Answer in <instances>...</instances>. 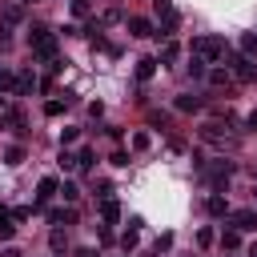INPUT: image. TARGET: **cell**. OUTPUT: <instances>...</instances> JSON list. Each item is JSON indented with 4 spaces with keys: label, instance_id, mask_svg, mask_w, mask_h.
<instances>
[{
    "label": "cell",
    "instance_id": "1",
    "mask_svg": "<svg viewBox=\"0 0 257 257\" xmlns=\"http://www.w3.org/2000/svg\"><path fill=\"white\" fill-rule=\"evenodd\" d=\"M28 48H32L36 60L52 64V60H56V32L44 28V24H32V28H28Z\"/></svg>",
    "mask_w": 257,
    "mask_h": 257
},
{
    "label": "cell",
    "instance_id": "2",
    "mask_svg": "<svg viewBox=\"0 0 257 257\" xmlns=\"http://www.w3.org/2000/svg\"><path fill=\"white\" fill-rule=\"evenodd\" d=\"M193 52H197V56H205V60H221L229 48H225V40H221V36H197V40H193Z\"/></svg>",
    "mask_w": 257,
    "mask_h": 257
},
{
    "label": "cell",
    "instance_id": "3",
    "mask_svg": "<svg viewBox=\"0 0 257 257\" xmlns=\"http://www.w3.org/2000/svg\"><path fill=\"white\" fill-rule=\"evenodd\" d=\"M225 60H229V72L237 80H257V68H253V60L245 52H225Z\"/></svg>",
    "mask_w": 257,
    "mask_h": 257
},
{
    "label": "cell",
    "instance_id": "4",
    "mask_svg": "<svg viewBox=\"0 0 257 257\" xmlns=\"http://www.w3.org/2000/svg\"><path fill=\"white\" fill-rule=\"evenodd\" d=\"M205 177L213 181L217 193H225V189H229V177H233V165H229V161H213V165H205Z\"/></svg>",
    "mask_w": 257,
    "mask_h": 257
},
{
    "label": "cell",
    "instance_id": "5",
    "mask_svg": "<svg viewBox=\"0 0 257 257\" xmlns=\"http://www.w3.org/2000/svg\"><path fill=\"white\" fill-rule=\"evenodd\" d=\"M229 225L241 229V233H253V229H257V209H237V213H229Z\"/></svg>",
    "mask_w": 257,
    "mask_h": 257
},
{
    "label": "cell",
    "instance_id": "6",
    "mask_svg": "<svg viewBox=\"0 0 257 257\" xmlns=\"http://www.w3.org/2000/svg\"><path fill=\"white\" fill-rule=\"evenodd\" d=\"M56 193H60V181H56V177H40V185H36V209H40L44 201H52Z\"/></svg>",
    "mask_w": 257,
    "mask_h": 257
},
{
    "label": "cell",
    "instance_id": "7",
    "mask_svg": "<svg viewBox=\"0 0 257 257\" xmlns=\"http://www.w3.org/2000/svg\"><path fill=\"white\" fill-rule=\"evenodd\" d=\"M173 108H177V112H201V108H205V100H201V96H193V92H181V96L173 100Z\"/></svg>",
    "mask_w": 257,
    "mask_h": 257
},
{
    "label": "cell",
    "instance_id": "8",
    "mask_svg": "<svg viewBox=\"0 0 257 257\" xmlns=\"http://www.w3.org/2000/svg\"><path fill=\"white\" fill-rule=\"evenodd\" d=\"M76 221V209L72 205H56V209H48V225H72Z\"/></svg>",
    "mask_w": 257,
    "mask_h": 257
},
{
    "label": "cell",
    "instance_id": "9",
    "mask_svg": "<svg viewBox=\"0 0 257 257\" xmlns=\"http://www.w3.org/2000/svg\"><path fill=\"white\" fill-rule=\"evenodd\" d=\"M100 221H104V225H116V221H120V205H116L112 197H100Z\"/></svg>",
    "mask_w": 257,
    "mask_h": 257
},
{
    "label": "cell",
    "instance_id": "10",
    "mask_svg": "<svg viewBox=\"0 0 257 257\" xmlns=\"http://www.w3.org/2000/svg\"><path fill=\"white\" fill-rule=\"evenodd\" d=\"M128 32H133V36H157V28H153L145 16H133V20H128Z\"/></svg>",
    "mask_w": 257,
    "mask_h": 257
},
{
    "label": "cell",
    "instance_id": "11",
    "mask_svg": "<svg viewBox=\"0 0 257 257\" xmlns=\"http://www.w3.org/2000/svg\"><path fill=\"white\" fill-rule=\"evenodd\" d=\"M205 209H209V213H213V217H229V201H225V197H221V193H213V197H209V201H205Z\"/></svg>",
    "mask_w": 257,
    "mask_h": 257
},
{
    "label": "cell",
    "instance_id": "12",
    "mask_svg": "<svg viewBox=\"0 0 257 257\" xmlns=\"http://www.w3.org/2000/svg\"><path fill=\"white\" fill-rule=\"evenodd\" d=\"M205 64H209V60H205V56H197V52H193V56H189V64H185V68H189V76H193V80H201V76H209V72H205Z\"/></svg>",
    "mask_w": 257,
    "mask_h": 257
},
{
    "label": "cell",
    "instance_id": "13",
    "mask_svg": "<svg viewBox=\"0 0 257 257\" xmlns=\"http://www.w3.org/2000/svg\"><path fill=\"white\" fill-rule=\"evenodd\" d=\"M32 84H36V76H32V72H16L12 92H16V96H24V92H32Z\"/></svg>",
    "mask_w": 257,
    "mask_h": 257
},
{
    "label": "cell",
    "instance_id": "14",
    "mask_svg": "<svg viewBox=\"0 0 257 257\" xmlns=\"http://www.w3.org/2000/svg\"><path fill=\"white\" fill-rule=\"evenodd\" d=\"M221 249H225V253L241 249V229H225V233H221Z\"/></svg>",
    "mask_w": 257,
    "mask_h": 257
},
{
    "label": "cell",
    "instance_id": "15",
    "mask_svg": "<svg viewBox=\"0 0 257 257\" xmlns=\"http://www.w3.org/2000/svg\"><path fill=\"white\" fill-rule=\"evenodd\" d=\"M201 141L217 145V141H221V124H217V120H205V124H201Z\"/></svg>",
    "mask_w": 257,
    "mask_h": 257
},
{
    "label": "cell",
    "instance_id": "16",
    "mask_svg": "<svg viewBox=\"0 0 257 257\" xmlns=\"http://www.w3.org/2000/svg\"><path fill=\"white\" fill-rule=\"evenodd\" d=\"M153 72H157V60H153V56H145V60L137 64V80H153Z\"/></svg>",
    "mask_w": 257,
    "mask_h": 257
},
{
    "label": "cell",
    "instance_id": "17",
    "mask_svg": "<svg viewBox=\"0 0 257 257\" xmlns=\"http://www.w3.org/2000/svg\"><path fill=\"white\" fill-rule=\"evenodd\" d=\"M4 165H24V145H8L4 149Z\"/></svg>",
    "mask_w": 257,
    "mask_h": 257
},
{
    "label": "cell",
    "instance_id": "18",
    "mask_svg": "<svg viewBox=\"0 0 257 257\" xmlns=\"http://www.w3.org/2000/svg\"><path fill=\"white\" fill-rule=\"evenodd\" d=\"M12 237H16V225H12V213H4V217H0V241L8 245Z\"/></svg>",
    "mask_w": 257,
    "mask_h": 257
},
{
    "label": "cell",
    "instance_id": "19",
    "mask_svg": "<svg viewBox=\"0 0 257 257\" xmlns=\"http://www.w3.org/2000/svg\"><path fill=\"white\" fill-rule=\"evenodd\" d=\"M24 20V4H8L4 8V24H20Z\"/></svg>",
    "mask_w": 257,
    "mask_h": 257
},
{
    "label": "cell",
    "instance_id": "20",
    "mask_svg": "<svg viewBox=\"0 0 257 257\" xmlns=\"http://www.w3.org/2000/svg\"><path fill=\"white\" fill-rule=\"evenodd\" d=\"M68 104H72V100H68V96H64V100H60V96H52V100H48V104H44V112H48V116H60V112H64V108H68Z\"/></svg>",
    "mask_w": 257,
    "mask_h": 257
},
{
    "label": "cell",
    "instance_id": "21",
    "mask_svg": "<svg viewBox=\"0 0 257 257\" xmlns=\"http://www.w3.org/2000/svg\"><path fill=\"white\" fill-rule=\"evenodd\" d=\"M48 249H52V253H64V249H68V237H64L60 229H52V237H48Z\"/></svg>",
    "mask_w": 257,
    "mask_h": 257
},
{
    "label": "cell",
    "instance_id": "22",
    "mask_svg": "<svg viewBox=\"0 0 257 257\" xmlns=\"http://www.w3.org/2000/svg\"><path fill=\"white\" fill-rule=\"evenodd\" d=\"M241 52L245 56H257V32H245L241 36Z\"/></svg>",
    "mask_w": 257,
    "mask_h": 257
},
{
    "label": "cell",
    "instance_id": "23",
    "mask_svg": "<svg viewBox=\"0 0 257 257\" xmlns=\"http://www.w3.org/2000/svg\"><path fill=\"white\" fill-rule=\"evenodd\" d=\"M209 84H213V88L229 84V68H213V72H209Z\"/></svg>",
    "mask_w": 257,
    "mask_h": 257
},
{
    "label": "cell",
    "instance_id": "24",
    "mask_svg": "<svg viewBox=\"0 0 257 257\" xmlns=\"http://www.w3.org/2000/svg\"><path fill=\"white\" fill-rule=\"evenodd\" d=\"M76 169H92V149H76Z\"/></svg>",
    "mask_w": 257,
    "mask_h": 257
},
{
    "label": "cell",
    "instance_id": "25",
    "mask_svg": "<svg viewBox=\"0 0 257 257\" xmlns=\"http://www.w3.org/2000/svg\"><path fill=\"white\" fill-rule=\"evenodd\" d=\"M120 249H124V253H128V249H137V229H133V225L120 233Z\"/></svg>",
    "mask_w": 257,
    "mask_h": 257
},
{
    "label": "cell",
    "instance_id": "26",
    "mask_svg": "<svg viewBox=\"0 0 257 257\" xmlns=\"http://www.w3.org/2000/svg\"><path fill=\"white\" fill-rule=\"evenodd\" d=\"M60 197H64V201H68V205H72V201H76V197H80V189H76V185H72V181H64V185H60Z\"/></svg>",
    "mask_w": 257,
    "mask_h": 257
},
{
    "label": "cell",
    "instance_id": "27",
    "mask_svg": "<svg viewBox=\"0 0 257 257\" xmlns=\"http://www.w3.org/2000/svg\"><path fill=\"white\" fill-rule=\"evenodd\" d=\"M32 213H36V205H16V209H12V221H28Z\"/></svg>",
    "mask_w": 257,
    "mask_h": 257
},
{
    "label": "cell",
    "instance_id": "28",
    "mask_svg": "<svg viewBox=\"0 0 257 257\" xmlns=\"http://www.w3.org/2000/svg\"><path fill=\"white\" fill-rule=\"evenodd\" d=\"M149 124H153V128H165V124H169V112H157V108H153V112H149Z\"/></svg>",
    "mask_w": 257,
    "mask_h": 257
},
{
    "label": "cell",
    "instance_id": "29",
    "mask_svg": "<svg viewBox=\"0 0 257 257\" xmlns=\"http://www.w3.org/2000/svg\"><path fill=\"white\" fill-rule=\"evenodd\" d=\"M197 245H201V249H209V245H213V229H209V225H205V229H197Z\"/></svg>",
    "mask_w": 257,
    "mask_h": 257
},
{
    "label": "cell",
    "instance_id": "30",
    "mask_svg": "<svg viewBox=\"0 0 257 257\" xmlns=\"http://www.w3.org/2000/svg\"><path fill=\"white\" fill-rule=\"evenodd\" d=\"M12 48V24H0V52Z\"/></svg>",
    "mask_w": 257,
    "mask_h": 257
},
{
    "label": "cell",
    "instance_id": "31",
    "mask_svg": "<svg viewBox=\"0 0 257 257\" xmlns=\"http://www.w3.org/2000/svg\"><path fill=\"white\" fill-rule=\"evenodd\" d=\"M177 52H181V48H177L173 40H165V48H161V60H177Z\"/></svg>",
    "mask_w": 257,
    "mask_h": 257
},
{
    "label": "cell",
    "instance_id": "32",
    "mask_svg": "<svg viewBox=\"0 0 257 257\" xmlns=\"http://www.w3.org/2000/svg\"><path fill=\"white\" fill-rule=\"evenodd\" d=\"M133 149L145 153V149H149V133H133Z\"/></svg>",
    "mask_w": 257,
    "mask_h": 257
},
{
    "label": "cell",
    "instance_id": "33",
    "mask_svg": "<svg viewBox=\"0 0 257 257\" xmlns=\"http://www.w3.org/2000/svg\"><path fill=\"white\" fill-rule=\"evenodd\" d=\"M60 169H76V153H68V149H60Z\"/></svg>",
    "mask_w": 257,
    "mask_h": 257
},
{
    "label": "cell",
    "instance_id": "34",
    "mask_svg": "<svg viewBox=\"0 0 257 257\" xmlns=\"http://www.w3.org/2000/svg\"><path fill=\"white\" fill-rule=\"evenodd\" d=\"M112 165H116V169H124V165H128V153H124V149H116V153H112Z\"/></svg>",
    "mask_w": 257,
    "mask_h": 257
},
{
    "label": "cell",
    "instance_id": "35",
    "mask_svg": "<svg viewBox=\"0 0 257 257\" xmlns=\"http://www.w3.org/2000/svg\"><path fill=\"white\" fill-rule=\"evenodd\" d=\"M72 16H88V0H72Z\"/></svg>",
    "mask_w": 257,
    "mask_h": 257
},
{
    "label": "cell",
    "instance_id": "36",
    "mask_svg": "<svg viewBox=\"0 0 257 257\" xmlns=\"http://www.w3.org/2000/svg\"><path fill=\"white\" fill-rule=\"evenodd\" d=\"M88 116H92V120H96V116H104V104H100V100H92V104H88Z\"/></svg>",
    "mask_w": 257,
    "mask_h": 257
},
{
    "label": "cell",
    "instance_id": "37",
    "mask_svg": "<svg viewBox=\"0 0 257 257\" xmlns=\"http://www.w3.org/2000/svg\"><path fill=\"white\" fill-rule=\"evenodd\" d=\"M72 141H76V128H64V133H60V145H64V149H68V145H72Z\"/></svg>",
    "mask_w": 257,
    "mask_h": 257
},
{
    "label": "cell",
    "instance_id": "38",
    "mask_svg": "<svg viewBox=\"0 0 257 257\" xmlns=\"http://www.w3.org/2000/svg\"><path fill=\"white\" fill-rule=\"evenodd\" d=\"M96 237H100V245H112V229H108V225H100V233H96Z\"/></svg>",
    "mask_w": 257,
    "mask_h": 257
},
{
    "label": "cell",
    "instance_id": "39",
    "mask_svg": "<svg viewBox=\"0 0 257 257\" xmlns=\"http://www.w3.org/2000/svg\"><path fill=\"white\" fill-rule=\"evenodd\" d=\"M169 245H173V233H161V237H157V253H161V249H169Z\"/></svg>",
    "mask_w": 257,
    "mask_h": 257
},
{
    "label": "cell",
    "instance_id": "40",
    "mask_svg": "<svg viewBox=\"0 0 257 257\" xmlns=\"http://www.w3.org/2000/svg\"><path fill=\"white\" fill-rule=\"evenodd\" d=\"M245 128H249V133H257V108H253V112L245 116Z\"/></svg>",
    "mask_w": 257,
    "mask_h": 257
},
{
    "label": "cell",
    "instance_id": "41",
    "mask_svg": "<svg viewBox=\"0 0 257 257\" xmlns=\"http://www.w3.org/2000/svg\"><path fill=\"white\" fill-rule=\"evenodd\" d=\"M0 257H24V253H20L16 245H4V253H0Z\"/></svg>",
    "mask_w": 257,
    "mask_h": 257
},
{
    "label": "cell",
    "instance_id": "42",
    "mask_svg": "<svg viewBox=\"0 0 257 257\" xmlns=\"http://www.w3.org/2000/svg\"><path fill=\"white\" fill-rule=\"evenodd\" d=\"M76 257H96V249H88V245H84V249H76Z\"/></svg>",
    "mask_w": 257,
    "mask_h": 257
},
{
    "label": "cell",
    "instance_id": "43",
    "mask_svg": "<svg viewBox=\"0 0 257 257\" xmlns=\"http://www.w3.org/2000/svg\"><path fill=\"white\" fill-rule=\"evenodd\" d=\"M249 257H257V241H253V245H249Z\"/></svg>",
    "mask_w": 257,
    "mask_h": 257
},
{
    "label": "cell",
    "instance_id": "44",
    "mask_svg": "<svg viewBox=\"0 0 257 257\" xmlns=\"http://www.w3.org/2000/svg\"><path fill=\"white\" fill-rule=\"evenodd\" d=\"M4 213H8V209H4V205H0V217H4Z\"/></svg>",
    "mask_w": 257,
    "mask_h": 257
}]
</instances>
